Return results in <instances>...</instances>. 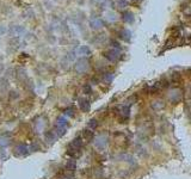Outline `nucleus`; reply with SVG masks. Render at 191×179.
Instances as JSON below:
<instances>
[{"label": "nucleus", "mask_w": 191, "mask_h": 179, "mask_svg": "<svg viewBox=\"0 0 191 179\" xmlns=\"http://www.w3.org/2000/svg\"><path fill=\"white\" fill-rule=\"evenodd\" d=\"M28 152H29V148H28L26 146H24V145H19V146H17L16 149H14V154H16V156H23V155H26Z\"/></svg>", "instance_id": "obj_7"}, {"label": "nucleus", "mask_w": 191, "mask_h": 179, "mask_svg": "<svg viewBox=\"0 0 191 179\" xmlns=\"http://www.w3.org/2000/svg\"><path fill=\"white\" fill-rule=\"evenodd\" d=\"M78 53H80V54H83V55H90V49L87 48V47H81L80 49H78Z\"/></svg>", "instance_id": "obj_18"}, {"label": "nucleus", "mask_w": 191, "mask_h": 179, "mask_svg": "<svg viewBox=\"0 0 191 179\" xmlns=\"http://www.w3.org/2000/svg\"><path fill=\"white\" fill-rule=\"evenodd\" d=\"M67 119L66 117L61 116V117H59L57 118V121H56V127H61V128H67Z\"/></svg>", "instance_id": "obj_13"}, {"label": "nucleus", "mask_w": 191, "mask_h": 179, "mask_svg": "<svg viewBox=\"0 0 191 179\" xmlns=\"http://www.w3.org/2000/svg\"><path fill=\"white\" fill-rule=\"evenodd\" d=\"M87 68H88V61L86 59H81V60H79V62L77 63L75 66V69H77V72L79 73H84L87 71Z\"/></svg>", "instance_id": "obj_5"}, {"label": "nucleus", "mask_w": 191, "mask_h": 179, "mask_svg": "<svg viewBox=\"0 0 191 179\" xmlns=\"http://www.w3.org/2000/svg\"><path fill=\"white\" fill-rule=\"evenodd\" d=\"M180 79H182V78H180V74H179V73H173V74H172V81H173L174 84L179 83Z\"/></svg>", "instance_id": "obj_21"}, {"label": "nucleus", "mask_w": 191, "mask_h": 179, "mask_svg": "<svg viewBox=\"0 0 191 179\" xmlns=\"http://www.w3.org/2000/svg\"><path fill=\"white\" fill-rule=\"evenodd\" d=\"M98 1H103V0H98Z\"/></svg>", "instance_id": "obj_26"}, {"label": "nucleus", "mask_w": 191, "mask_h": 179, "mask_svg": "<svg viewBox=\"0 0 191 179\" xmlns=\"http://www.w3.org/2000/svg\"><path fill=\"white\" fill-rule=\"evenodd\" d=\"M116 6H117L118 8H124V7L128 6V3L124 1V0H118V1L116 3Z\"/></svg>", "instance_id": "obj_20"}, {"label": "nucleus", "mask_w": 191, "mask_h": 179, "mask_svg": "<svg viewBox=\"0 0 191 179\" xmlns=\"http://www.w3.org/2000/svg\"><path fill=\"white\" fill-rule=\"evenodd\" d=\"M83 148V138L81 137H75L74 140L69 143L68 149H67V154L71 156H78L80 154V151Z\"/></svg>", "instance_id": "obj_1"}, {"label": "nucleus", "mask_w": 191, "mask_h": 179, "mask_svg": "<svg viewBox=\"0 0 191 179\" xmlns=\"http://www.w3.org/2000/svg\"><path fill=\"white\" fill-rule=\"evenodd\" d=\"M79 107L83 112H88L90 110V102L85 98H80L79 99Z\"/></svg>", "instance_id": "obj_8"}, {"label": "nucleus", "mask_w": 191, "mask_h": 179, "mask_svg": "<svg viewBox=\"0 0 191 179\" xmlns=\"http://www.w3.org/2000/svg\"><path fill=\"white\" fill-rule=\"evenodd\" d=\"M65 115H66V116H69V117H72V116H74V112H73V109H67V110L65 111Z\"/></svg>", "instance_id": "obj_23"}, {"label": "nucleus", "mask_w": 191, "mask_h": 179, "mask_svg": "<svg viewBox=\"0 0 191 179\" xmlns=\"http://www.w3.org/2000/svg\"><path fill=\"white\" fill-rule=\"evenodd\" d=\"M104 56L109 60V61H117L118 57H119V50L117 49H110V50H106L104 53Z\"/></svg>", "instance_id": "obj_4"}, {"label": "nucleus", "mask_w": 191, "mask_h": 179, "mask_svg": "<svg viewBox=\"0 0 191 179\" xmlns=\"http://www.w3.org/2000/svg\"><path fill=\"white\" fill-rule=\"evenodd\" d=\"M8 145V141H7V138H5L4 136L0 137V146L1 147H6Z\"/></svg>", "instance_id": "obj_22"}, {"label": "nucleus", "mask_w": 191, "mask_h": 179, "mask_svg": "<svg viewBox=\"0 0 191 179\" xmlns=\"http://www.w3.org/2000/svg\"><path fill=\"white\" fill-rule=\"evenodd\" d=\"M83 136H84V138L85 140H87V141H90V140H92L93 138V130H91V129H84L83 130Z\"/></svg>", "instance_id": "obj_11"}, {"label": "nucleus", "mask_w": 191, "mask_h": 179, "mask_svg": "<svg viewBox=\"0 0 191 179\" xmlns=\"http://www.w3.org/2000/svg\"><path fill=\"white\" fill-rule=\"evenodd\" d=\"M91 26L93 29H100L103 26V21L102 19H99V18H96V19H93V21H91Z\"/></svg>", "instance_id": "obj_14"}, {"label": "nucleus", "mask_w": 191, "mask_h": 179, "mask_svg": "<svg viewBox=\"0 0 191 179\" xmlns=\"http://www.w3.org/2000/svg\"><path fill=\"white\" fill-rule=\"evenodd\" d=\"M135 102H136V97H135V96H132V97H129L127 101H125V104H124V105L130 106V105H133Z\"/></svg>", "instance_id": "obj_19"}, {"label": "nucleus", "mask_w": 191, "mask_h": 179, "mask_svg": "<svg viewBox=\"0 0 191 179\" xmlns=\"http://www.w3.org/2000/svg\"><path fill=\"white\" fill-rule=\"evenodd\" d=\"M108 145V135L106 134H100L98 135V137H96V141H94V146L98 149H103L105 148Z\"/></svg>", "instance_id": "obj_3"}, {"label": "nucleus", "mask_w": 191, "mask_h": 179, "mask_svg": "<svg viewBox=\"0 0 191 179\" xmlns=\"http://www.w3.org/2000/svg\"><path fill=\"white\" fill-rule=\"evenodd\" d=\"M84 91H85V93H88V92H91V87H90L88 85H86V86L84 87Z\"/></svg>", "instance_id": "obj_25"}, {"label": "nucleus", "mask_w": 191, "mask_h": 179, "mask_svg": "<svg viewBox=\"0 0 191 179\" xmlns=\"http://www.w3.org/2000/svg\"><path fill=\"white\" fill-rule=\"evenodd\" d=\"M75 168H77V162H75V160L71 159V160L67 161V164H66V170H67V171L73 172V171H75Z\"/></svg>", "instance_id": "obj_12"}, {"label": "nucleus", "mask_w": 191, "mask_h": 179, "mask_svg": "<svg viewBox=\"0 0 191 179\" xmlns=\"http://www.w3.org/2000/svg\"><path fill=\"white\" fill-rule=\"evenodd\" d=\"M119 37L122 38L123 41H125V42H129V41H130V38H132V32H130L129 30L124 29V30H122V31L119 32Z\"/></svg>", "instance_id": "obj_9"}, {"label": "nucleus", "mask_w": 191, "mask_h": 179, "mask_svg": "<svg viewBox=\"0 0 191 179\" xmlns=\"http://www.w3.org/2000/svg\"><path fill=\"white\" fill-rule=\"evenodd\" d=\"M119 116H121V118H122L123 121L128 119L129 116H130V106H128V105L121 106L119 107Z\"/></svg>", "instance_id": "obj_6"}, {"label": "nucleus", "mask_w": 191, "mask_h": 179, "mask_svg": "<svg viewBox=\"0 0 191 179\" xmlns=\"http://www.w3.org/2000/svg\"><path fill=\"white\" fill-rule=\"evenodd\" d=\"M111 44L114 47V49H117V50H121V47H119V43L116 42V41H111Z\"/></svg>", "instance_id": "obj_24"}, {"label": "nucleus", "mask_w": 191, "mask_h": 179, "mask_svg": "<svg viewBox=\"0 0 191 179\" xmlns=\"http://www.w3.org/2000/svg\"><path fill=\"white\" fill-rule=\"evenodd\" d=\"M152 106H153V109H155V110H161V109L165 106V104L161 101H155V102H153Z\"/></svg>", "instance_id": "obj_16"}, {"label": "nucleus", "mask_w": 191, "mask_h": 179, "mask_svg": "<svg viewBox=\"0 0 191 179\" xmlns=\"http://www.w3.org/2000/svg\"><path fill=\"white\" fill-rule=\"evenodd\" d=\"M122 18H123V21L125 22V23H133L134 22V14L132 13V12H129V11H127V12H123V14H122Z\"/></svg>", "instance_id": "obj_10"}, {"label": "nucleus", "mask_w": 191, "mask_h": 179, "mask_svg": "<svg viewBox=\"0 0 191 179\" xmlns=\"http://www.w3.org/2000/svg\"><path fill=\"white\" fill-rule=\"evenodd\" d=\"M114 78H115L114 73H105V74H104V76H103V80H104L105 83L110 84V83H111V81L114 80Z\"/></svg>", "instance_id": "obj_15"}, {"label": "nucleus", "mask_w": 191, "mask_h": 179, "mask_svg": "<svg viewBox=\"0 0 191 179\" xmlns=\"http://www.w3.org/2000/svg\"><path fill=\"white\" fill-rule=\"evenodd\" d=\"M182 91H180L179 88H172V90H170V92H168V99H170V102L171 103H173V104H177L179 103L180 101H182Z\"/></svg>", "instance_id": "obj_2"}, {"label": "nucleus", "mask_w": 191, "mask_h": 179, "mask_svg": "<svg viewBox=\"0 0 191 179\" xmlns=\"http://www.w3.org/2000/svg\"><path fill=\"white\" fill-rule=\"evenodd\" d=\"M97 127H98V121H97V119H94V118H92L91 121L88 122V124H87V128L91 129V130H94Z\"/></svg>", "instance_id": "obj_17"}]
</instances>
